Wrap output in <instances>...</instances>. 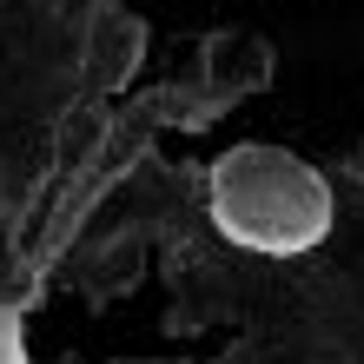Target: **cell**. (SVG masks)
Instances as JSON below:
<instances>
[{
    "label": "cell",
    "mask_w": 364,
    "mask_h": 364,
    "mask_svg": "<svg viewBox=\"0 0 364 364\" xmlns=\"http://www.w3.org/2000/svg\"><path fill=\"white\" fill-rule=\"evenodd\" d=\"M205 212L225 245L259 259H305L338 219L331 179L285 146H232L205 173Z\"/></svg>",
    "instance_id": "obj_1"
},
{
    "label": "cell",
    "mask_w": 364,
    "mask_h": 364,
    "mask_svg": "<svg viewBox=\"0 0 364 364\" xmlns=\"http://www.w3.org/2000/svg\"><path fill=\"white\" fill-rule=\"evenodd\" d=\"M199 87H212L225 106L239 100V93H259L265 80H272V47L259 33H212L205 40V73H192Z\"/></svg>",
    "instance_id": "obj_2"
},
{
    "label": "cell",
    "mask_w": 364,
    "mask_h": 364,
    "mask_svg": "<svg viewBox=\"0 0 364 364\" xmlns=\"http://www.w3.org/2000/svg\"><path fill=\"white\" fill-rule=\"evenodd\" d=\"M139 47H146L139 20L100 14L93 27H87V67H93V80H100V87H126V73L139 67Z\"/></svg>",
    "instance_id": "obj_3"
},
{
    "label": "cell",
    "mask_w": 364,
    "mask_h": 364,
    "mask_svg": "<svg viewBox=\"0 0 364 364\" xmlns=\"http://www.w3.org/2000/svg\"><path fill=\"white\" fill-rule=\"evenodd\" d=\"M0 364H33L27 331H20V305H7V298H0Z\"/></svg>",
    "instance_id": "obj_4"
},
{
    "label": "cell",
    "mask_w": 364,
    "mask_h": 364,
    "mask_svg": "<svg viewBox=\"0 0 364 364\" xmlns=\"http://www.w3.org/2000/svg\"><path fill=\"white\" fill-rule=\"evenodd\" d=\"M146 364H173V358H146Z\"/></svg>",
    "instance_id": "obj_5"
}]
</instances>
